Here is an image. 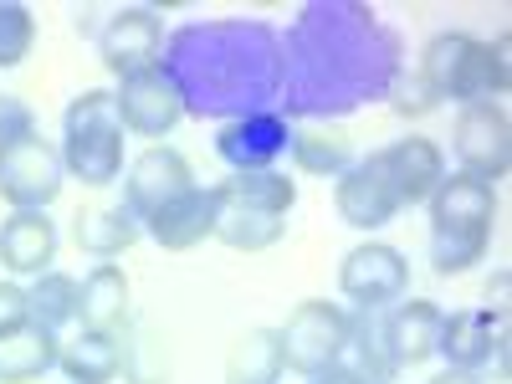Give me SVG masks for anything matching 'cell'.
Masks as SVG:
<instances>
[{
  "instance_id": "28",
  "label": "cell",
  "mask_w": 512,
  "mask_h": 384,
  "mask_svg": "<svg viewBox=\"0 0 512 384\" xmlns=\"http://www.w3.org/2000/svg\"><path fill=\"white\" fill-rule=\"evenodd\" d=\"M36 41V16L21 0H0V67H21Z\"/></svg>"
},
{
  "instance_id": "7",
  "label": "cell",
  "mask_w": 512,
  "mask_h": 384,
  "mask_svg": "<svg viewBox=\"0 0 512 384\" xmlns=\"http://www.w3.org/2000/svg\"><path fill=\"white\" fill-rule=\"evenodd\" d=\"M410 287V262L405 251L384 246V241H364L344 256V267H338V292L349 297L359 313H384L390 303H400Z\"/></svg>"
},
{
  "instance_id": "12",
  "label": "cell",
  "mask_w": 512,
  "mask_h": 384,
  "mask_svg": "<svg viewBox=\"0 0 512 384\" xmlns=\"http://www.w3.org/2000/svg\"><path fill=\"white\" fill-rule=\"evenodd\" d=\"M333 210H338V216H344V226H354V231H379V226H390L405 205H400L395 185L384 180L379 159L369 154V159L349 164L344 175H338V185H333Z\"/></svg>"
},
{
  "instance_id": "23",
  "label": "cell",
  "mask_w": 512,
  "mask_h": 384,
  "mask_svg": "<svg viewBox=\"0 0 512 384\" xmlns=\"http://www.w3.org/2000/svg\"><path fill=\"white\" fill-rule=\"evenodd\" d=\"M292 164L303 175H344L354 164V139L338 123H313V128H292Z\"/></svg>"
},
{
  "instance_id": "4",
  "label": "cell",
  "mask_w": 512,
  "mask_h": 384,
  "mask_svg": "<svg viewBox=\"0 0 512 384\" xmlns=\"http://www.w3.org/2000/svg\"><path fill=\"white\" fill-rule=\"evenodd\" d=\"M67 139H62V169L82 185H113L123 175V123L118 103L103 88H88L67 103Z\"/></svg>"
},
{
  "instance_id": "2",
  "label": "cell",
  "mask_w": 512,
  "mask_h": 384,
  "mask_svg": "<svg viewBox=\"0 0 512 384\" xmlns=\"http://www.w3.org/2000/svg\"><path fill=\"white\" fill-rule=\"evenodd\" d=\"M425 205H431V267L441 277L477 267L487 256L492 226H497V190L487 180H472L461 169H451Z\"/></svg>"
},
{
  "instance_id": "30",
  "label": "cell",
  "mask_w": 512,
  "mask_h": 384,
  "mask_svg": "<svg viewBox=\"0 0 512 384\" xmlns=\"http://www.w3.org/2000/svg\"><path fill=\"white\" fill-rule=\"evenodd\" d=\"M21 134H36L31 108H26L21 98H11V93H0V144H6V139H21Z\"/></svg>"
},
{
  "instance_id": "14",
  "label": "cell",
  "mask_w": 512,
  "mask_h": 384,
  "mask_svg": "<svg viewBox=\"0 0 512 384\" xmlns=\"http://www.w3.org/2000/svg\"><path fill=\"white\" fill-rule=\"evenodd\" d=\"M221 226V190H185L180 200H169L164 210H154V216L144 221V236L164 251H195L200 241H210Z\"/></svg>"
},
{
  "instance_id": "31",
  "label": "cell",
  "mask_w": 512,
  "mask_h": 384,
  "mask_svg": "<svg viewBox=\"0 0 512 384\" xmlns=\"http://www.w3.org/2000/svg\"><path fill=\"white\" fill-rule=\"evenodd\" d=\"M308 384H390V379H379V374H369V369H359V364H333V369H323V374H313Z\"/></svg>"
},
{
  "instance_id": "1",
  "label": "cell",
  "mask_w": 512,
  "mask_h": 384,
  "mask_svg": "<svg viewBox=\"0 0 512 384\" xmlns=\"http://www.w3.org/2000/svg\"><path fill=\"white\" fill-rule=\"evenodd\" d=\"M185 103L200 118H246V113H267L287 88V57L272 26L262 21H205L185 26L169 41V57L159 67Z\"/></svg>"
},
{
  "instance_id": "22",
  "label": "cell",
  "mask_w": 512,
  "mask_h": 384,
  "mask_svg": "<svg viewBox=\"0 0 512 384\" xmlns=\"http://www.w3.org/2000/svg\"><path fill=\"white\" fill-rule=\"evenodd\" d=\"M57 333L26 323L16 333H0V384H31L47 369H57Z\"/></svg>"
},
{
  "instance_id": "24",
  "label": "cell",
  "mask_w": 512,
  "mask_h": 384,
  "mask_svg": "<svg viewBox=\"0 0 512 384\" xmlns=\"http://www.w3.org/2000/svg\"><path fill=\"white\" fill-rule=\"evenodd\" d=\"M226 205L241 210H262V216H287L297 205V185L282 175V169H251V175H231L216 185Z\"/></svg>"
},
{
  "instance_id": "11",
  "label": "cell",
  "mask_w": 512,
  "mask_h": 384,
  "mask_svg": "<svg viewBox=\"0 0 512 384\" xmlns=\"http://www.w3.org/2000/svg\"><path fill=\"white\" fill-rule=\"evenodd\" d=\"M185 190H195L190 159L169 144H149L123 175V205L134 210L139 221H149L154 210H164L169 200H180Z\"/></svg>"
},
{
  "instance_id": "25",
  "label": "cell",
  "mask_w": 512,
  "mask_h": 384,
  "mask_svg": "<svg viewBox=\"0 0 512 384\" xmlns=\"http://www.w3.org/2000/svg\"><path fill=\"white\" fill-rule=\"evenodd\" d=\"M282 379V344L277 328L241 333L226 354V384H277Z\"/></svg>"
},
{
  "instance_id": "20",
  "label": "cell",
  "mask_w": 512,
  "mask_h": 384,
  "mask_svg": "<svg viewBox=\"0 0 512 384\" xmlns=\"http://www.w3.org/2000/svg\"><path fill=\"white\" fill-rule=\"evenodd\" d=\"M492 333H497V318H487L482 308L446 313V318H441V338H436V354L446 359V369L477 374V369L492 359Z\"/></svg>"
},
{
  "instance_id": "9",
  "label": "cell",
  "mask_w": 512,
  "mask_h": 384,
  "mask_svg": "<svg viewBox=\"0 0 512 384\" xmlns=\"http://www.w3.org/2000/svg\"><path fill=\"white\" fill-rule=\"evenodd\" d=\"M98 52H103V67L123 82L134 72H149L159 67V52H164V21H159V6H123L108 16L103 36H98Z\"/></svg>"
},
{
  "instance_id": "26",
  "label": "cell",
  "mask_w": 512,
  "mask_h": 384,
  "mask_svg": "<svg viewBox=\"0 0 512 384\" xmlns=\"http://www.w3.org/2000/svg\"><path fill=\"white\" fill-rule=\"evenodd\" d=\"M287 231V216H262V210H241V205H226L221 200V226L216 236L231 246V251H267L277 246Z\"/></svg>"
},
{
  "instance_id": "8",
  "label": "cell",
  "mask_w": 512,
  "mask_h": 384,
  "mask_svg": "<svg viewBox=\"0 0 512 384\" xmlns=\"http://www.w3.org/2000/svg\"><path fill=\"white\" fill-rule=\"evenodd\" d=\"M451 144H456L461 175L497 185L507 175V164H512V123H507V108L502 103H466L456 113Z\"/></svg>"
},
{
  "instance_id": "32",
  "label": "cell",
  "mask_w": 512,
  "mask_h": 384,
  "mask_svg": "<svg viewBox=\"0 0 512 384\" xmlns=\"http://www.w3.org/2000/svg\"><path fill=\"white\" fill-rule=\"evenodd\" d=\"M431 384H482L477 374H466V369H446V374H436Z\"/></svg>"
},
{
  "instance_id": "27",
  "label": "cell",
  "mask_w": 512,
  "mask_h": 384,
  "mask_svg": "<svg viewBox=\"0 0 512 384\" xmlns=\"http://www.w3.org/2000/svg\"><path fill=\"white\" fill-rule=\"evenodd\" d=\"M26 303H31V323L41 328H67L77 323V282L67 272H41L31 287H26Z\"/></svg>"
},
{
  "instance_id": "6",
  "label": "cell",
  "mask_w": 512,
  "mask_h": 384,
  "mask_svg": "<svg viewBox=\"0 0 512 384\" xmlns=\"http://www.w3.org/2000/svg\"><path fill=\"white\" fill-rule=\"evenodd\" d=\"M62 149L41 134H21L0 144V200L11 210H47L62 195Z\"/></svg>"
},
{
  "instance_id": "19",
  "label": "cell",
  "mask_w": 512,
  "mask_h": 384,
  "mask_svg": "<svg viewBox=\"0 0 512 384\" xmlns=\"http://www.w3.org/2000/svg\"><path fill=\"white\" fill-rule=\"evenodd\" d=\"M57 369L72 384H113L123 374V333L77 328L67 344L57 349Z\"/></svg>"
},
{
  "instance_id": "3",
  "label": "cell",
  "mask_w": 512,
  "mask_h": 384,
  "mask_svg": "<svg viewBox=\"0 0 512 384\" xmlns=\"http://www.w3.org/2000/svg\"><path fill=\"white\" fill-rule=\"evenodd\" d=\"M420 88L436 103H497L507 93V36L477 41L466 31H441L420 52Z\"/></svg>"
},
{
  "instance_id": "17",
  "label": "cell",
  "mask_w": 512,
  "mask_h": 384,
  "mask_svg": "<svg viewBox=\"0 0 512 384\" xmlns=\"http://www.w3.org/2000/svg\"><path fill=\"white\" fill-rule=\"evenodd\" d=\"M57 262V226L47 210H11L0 221V267L16 277H41Z\"/></svg>"
},
{
  "instance_id": "13",
  "label": "cell",
  "mask_w": 512,
  "mask_h": 384,
  "mask_svg": "<svg viewBox=\"0 0 512 384\" xmlns=\"http://www.w3.org/2000/svg\"><path fill=\"white\" fill-rule=\"evenodd\" d=\"M292 149V123L277 113H246L231 118L216 139V154L231 164V175H251V169H272Z\"/></svg>"
},
{
  "instance_id": "10",
  "label": "cell",
  "mask_w": 512,
  "mask_h": 384,
  "mask_svg": "<svg viewBox=\"0 0 512 384\" xmlns=\"http://www.w3.org/2000/svg\"><path fill=\"white\" fill-rule=\"evenodd\" d=\"M113 103H118L123 134H139V139H164V134H175V123L185 118V103H180V93H175V82H169L159 67L123 77L118 93H113Z\"/></svg>"
},
{
  "instance_id": "15",
  "label": "cell",
  "mask_w": 512,
  "mask_h": 384,
  "mask_svg": "<svg viewBox=\"0 0 512 384\" xmlns=\"http://www.w3.org/2000/svg\"><path fill=\"white\" fill-rule=\"evenodd\" d=\"M441 308L425 303V297H400V303H390L379 313V328H384V354H390L395 374L400 369H415L436 354V338H441Z\"/></svg>"
},
{
  "instance_id": "29",
  "label": "cell",
  "mask_w": 512,
  "mask_h": 384,
  "mask_svg": "<svg viewBox=\"0 0 512 384\" xmlns=\"http://www.w3.org/2000/svg\"><path fill=\"white\" fill-rule=\"evenodd\" d=\"M31 323V303H26V287L16 282H0V333H16Z\"/></svg>"
},
{
  "instance_id": "16",
  "label": "cell",
  "mask_w": 512,
  "mask_h": 384,
  "mask_svg": "<svg viewBox=\"0 0 512 384\" xmlns=\"http://www.w3.org/2000/svg\"><path fill=\"white\" fill-rule=\"evenodd\" d=\"M374 159H379V169H384V180L395 185L400 205H425V200L436 195V185L446 180V154H441L431 139H420V134L374 149Z\"/></svg>"
},
{
  "instance_id": "21",
  "label": "cell",
  "mask_w": 512,
  "mask_h": 384,
  "mask_svg": "<svg viewBox=\"0 0 512 384\" xmlns=\"http://www.w3.org/2000/svg\"><path fill=\"white\" fill-rule=\"evenodd\" d=\"M139 236H144V221H139L128 205L82 210V216H77V226H72V241H77V251L98 256V262H113V256H123V251L134 246Z\"/></svg>"
},
{
  "instance_id": "18",
  "label": "cell",
  "mask_w": 512,
  "mask_h": 384,
  "mask_svg": "<svg viewBox=\"0 0 512 384\" xmlns=\"http://www.w3.org/2000/svg\"><path fill=\"white\" fill-rule=\"evenodd\" d=\"M134 287L118 262H98L88 277L77 282V323L82 328H103V333H123L128 313H134Z\"/></svg>"
},
{
  "instance_id": "5",
  "label": "cell",
  "mask_w": 512,
  "mask_h": 384,
  "mask_svg": "<svg viewBox=\"0 0 512 384\" xmlns=\"http://www.w3.org/2000/svg\"><path fill=\"white\" fill-rule=\"evenodd\" d=\"M349 333H354V313L338 308V303H323V297H308L287 313V323L277 328V344H282V369L292 374H323L333 364H344L349 354Z\"/></svg>"
}]
</instances>
